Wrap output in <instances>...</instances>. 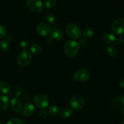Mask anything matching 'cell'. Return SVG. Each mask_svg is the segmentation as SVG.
<instances>
[{"mask_svg":"<svg viewBox=\"0 0 124 124\" xmlns=\"http://www.w3.org/2000/svg\"><path fill=\"white\" fill-rule=\"evenodd\" d=\"M48 111L52 116H56L59 112V108L55 105H52L48 107Z\"/></svg>","mask_w":124,"mask_h":124,"instance_id":"cell-22","label":"cell"},{"mask_svg":"<svg viewBox=\"0 0 124 124\" xmlns=\"http://www.w3.org/2000/svg\"><path fill=\"white\" fill-rule=\"evenodd\" d=\"M34 110L35 106L33 104L30 102H27L22 108V114L25 117H29L33 113Z\"/></svg>","mask_w":124,"mask_h":124,"instance_id":"cell-10","label":"cell"},{"mask_svg":"<svg viewBox=\"0 0 124 124\" xmlns=\"http://www.w3.org/2000/svg\"><path fill=\"white\" fill-rule=\"evenodd\" d=\"M9 42L6 39L0 41V50L3 52H7L9 50Z\"/></svg>","mask_w":124,"mask_h":124,"instance_id":"cell-21","label":"cell"},{"mask_svg":"<svg viewBox=\"0 0 124 124\" xmlns=\"http://www.w3.org/2000/svg\"><path fill=\"white\" fill-rule=\"evenodd\" d=\"M34 104L40 109H44L48 107L49 99L47 96L42 94H37L33 99Z\"/></svg>","mask_w":124,"mask_h":124,"instance_id":"cell-5","label":"cell"},{"mask_svg":"<svg viewBox=\"0 0 124 124\" xmlns=\"http://www.w3.org/2000/svg\"><path fill=\"white\" fill-rule=\"evenodd\" d=\"M90 76L89 71L87 69H81L76 71L73 75V78L75 81L79 82H84L88 81Z\"/></svg>","mask_w":124,"mask_h":124,"instance_id":"cell-7","label":"cell"},{"mask_svg":"<svg viewBox=\"0 0 124 124\" xmlns=\"http://www.w3.org/2000/svg\"><path fill=\"white\" fill-rule=\"evenodd\" d=\"M70 106L73 110H79L83 108L85 104L84 98L81 94H75L70 99Z\"/></svg>","mask_w":124,"mask_h":124,"instance_id":"cell-3","label":"cell"},{"mask_svg":"<svg viewBox=\"0 0 124 124\" xmlns=\"http://www.w3.org/2000/svg\"><path fill=\"white\" fill-rule=\"evenodd\" d=\"M10 107L15 112H19L23 108L22 102L18 98H13L10 101Z\"/></svg>","mask_w":124,"mask_h":124,"instance_id":"cell-11","label":"cell"},{"mask_svg":"<svg viewBox=\"0 0 124 124\" xmlns=\"http://www.w3.org/2000/svg\"><path fill=\"white\" fill-rule=\"evenodd\" d=\"M31 54L28 51H23L21 52L17 58V63L21 67H25L29 65L31 61Z\"/></svg>","mask_w":124,"mask_h":124,"instance_id":"cell-4","label":"cell"},{"mask_svg":"<svg viewBox=\"0 0 124 124\" xmlns=\"http://www.w3.org/2000/svg\"><path fill=\"white\" fill-rule=\"evenodd\" d=\"M122 111H122V112H123V115H124V109L123 110H122Z\"/></svg>","mask_w":124,"mask_h":124,"instance_id":"cell-33","label":"cell"},{"mask_svg":"<svg viewBox=\"0 0 124 124\" xmlns=\"http://www.w3.org/2000/svg\"><path fill=\"white\" fill-rule=\"evenodd\" d=\"M6 124H25V122L19 118H11L8 120Z\"/></svg>","mask_w":124,"mask_h":124,"instance_id":"cell-23","label":"cell"},{"mask_svg":"<svg viewBox=\"0 0 124 124\" xmlns=\"http://www.w3.org/2000/svg\"><path fill=\"white\" fill-rule=\"evenodd\" d=\"M23 93V89L21 87H16L15 88L14 94L16 97H19Z\"/></svg>","mask_w":124,"mask_h":124,"instance_id":"cell-27","label":"cell"},{"mask_svg":"<svg viewBox=\"0 0 124 124\" xmlns=\"http://www.w3.org/2000/svg\"><path fill=\"white\" fill-rule=\"evenodd\" d=\"M124 124V122H122V124Z\"/></svg>","mask_w":124,"mask_h":124,"instance_id":"cell-34","label":"cell"},{"mask_svg":"<svg viewBox=\"0 0 124 124\" xmlns=\"http://www.w3.org/2000/svg\"><path fill=\"white\" fill-rule=\"evenodd\" d=\"M107 52L110 56L115 57L118 54L119 51L115 46H108L107 48Z\"/></svg>","mask_w":124,"mask_h":124,"instance_id":"cell-20","label":"cell"},{"mask_svg":"<svg viewBox=\"0 0 124 124\" xmlns=\"http://www.w3.org/2000/svg\"><path fill=\"white\" fill-rule=\"evenodd\" d=\"M113 106L118 110H123L124 109V96H121L116 98L113 102Z\"/></svg>","mask_w":124,"mask_h":124,"instance_id":"cell-12","label":"cell"},{"mask_svg":"<svg viewBox=\"0 0 124 124\" xmlns=\"http://www.w3.org/2000/svg\"><path fill=\"white\" fill-rule=\"evenodd\" d=\"M19 46H20V48L22 50L25 51V50L27 49L28 47H29V42L25 41V40H23V41H21Z\"/></svg>","mask_w":124,"mask_h":124,"instance_id":"cell-28","label":"cell"},{"mask_svg":"<svg viewBox=\"0 0 124 124\" xmlns=\"http://www.w3.org/2000/svg\"><path fill=\"white\" fill-rule=\"evenodd\" d=\"M39 115L42 118H46L48 116V113H47V111L45 110H42L39 113Z\"/></svg>","mask_w":124,"mask_h":124,"instance_id":"cell-30","label":"cell"},{"mask_svg":"<svg viewBox=\"0 0 124 124\" xmlns=\"http://www.w3.org/2000/svg\"><path fill=\"white\" fill-rule=\"evenodd\" d=\"M119 85L121 88H124V79H122L119 81Z\"/></svg>","mask_w":124,"mask_h":124,"instance_id":"cell-31","label":"cell"},{"mask_svg":"<svg viewBox=\"0 0 124 124\" xmlns=\"http://www.w3.org/2000/svg\"><path fill=\"white\" fill-rule=\"evenodd\" d=\"M0 124H4V123L2 122H1V121H0Z\"/></svg>","mask_w":124,"mask_h":124,"instance_id":"cell-32","label":"cell"},{"mask_svg":"<svg viewBox=\"0 0 124 124\" xmlns=\"http://www.w3.org/2000/svg\"><path fill=\"white\" fill-rule=\"evenodd\" d=\"M65 31L67 35L71 39H78L81 37L82 35L81 29L77 24L75 23L69 24L66 27Z\"/></svg>","mask_w":124,"mask_h":124,"instance_id":"cell-2","label":"cell"},{"mask_svg":"<svg viewBox=\"0 0 124 124\" xmlns=\"http://www.w3.org/2000/svg\"><path fill=\"white\" fill-rule=\"evenodd\" d=\"M11 87L9 84L6 81L0 82V91L4 94H7L10 92Z\"/></svg>","mask_w":124,"mask_h":124,"instance_id":"cell-16","label":"cell"},{"mask_svg":"<svg viewBox=\"0 0 124 124\" xmlns=\"http://www.w3.org/2000/svg\"><path fill=\"white\" fill-rule=\"evenodd\" d=\"M111 29L115 34L122 35L124 33V18H119L113 23Z\"/></svg>","mask_w":124,"mask_h":124,"instance_id":"cell-8","label":"cell"},{"mask_svg":"<svg viewBox=\"0 0 124 124\" xmlns=\"http://www.w3.org/2000/svg\"><path fill=\"white\" fill-rule=\"evenodd\" d=\"M95 29L93 27H87L83 31V36L85 38H90L92 37L93 35L95 34Z\"/></svg>","mask_w":124,"mask_h":124,"instance_id":"cell-18","label":"cell"},{"mask_svg":"<svg viewBox=\"0 0 124 124\" xmlns=\"http://www.w3.org/2000/svg\"><path fill=\"white\" fill-rule=\"evenodd\" d=\"M30 51L34 54H39L42 52V48L38 44H33L30 47Z\"/></svg>","mask_w":124,"mask_h":124,"instance_id":"cell-19","label":"cell"},{"mask_svg":"<svg viewBox=\"0 0 124 124\" xmlns=\"http://www.w3.org/2000/svg\"><path fill=\"white\" fill-rule=\"evenodd\" d=\"M115 42L117 44H122L124 43V35H121L120 37H119L118 38L116 39H115Z\"/></svg>","mask_w":124,"mask_h":124,"instance_id":"cell-29","label":"cell"},{"mask_svg":"<svg viewBox=\"0 0 124 124\" xmlns=\"http://www.w3.org/2000/svg\"><path fill=\"white\" fill-rule=\"evenodd\" d=\"M36 31L41 36H47L52 32V27L47 23H41L36 26Z\"/></svg>","mask_w":124,"mask_h":124,"instance_id":"cell-9","label":"cell"},{"mask_svg":"<svg viewBox=\"0 0 124 124\" xmlns=\"http://www.w3.org/2000/svg\"><path fill=\"white\" fill-rule=\"evenodd\" d=\"M9 103L8 97L4 95H0V111H3L7 108Z\"/></svg>","mask_w":124,"mask_h":124,"instance_id":"cell-13","label":"cell"},{"mask_svg":"<svg viewBox=\"0 0 124 124\" xmlns=\"http://www.w3.org/2000/svg\"><path fill=\"white\" fill-rule=\"evenodd\" d=\"M7 34V29L2 24H0V39L4 38Z\"/></svg>","mask_w":124,"mask_h":124,"instance_id":"cell-26","label":"cell"},{"mask_svg":"<svg viewBox=\"0 0 124 124\" xmlns=\"http://www.w3.org/2000/svg\"><path fill=\"white\" fill-rule=\"evenodd\" d=\"M27 6L33 13H39L44 8L43 2L39 0H29L27 2Z\"/></svg>","mask_w":124,"mask_h":124,"instance_id":"cell-6","label":"cell"},{"mask_svg":"<svg viewBox=\"0 0 124 124\" xmlns=\"http://www.w3.org/2000/svg\"><path fill=\"white\" fill-rule=\"evenodd\" d=\"M73 114L72 110L70 108H64L60 111L59 113V116L62 118H68V117H70L71 115Z\"/></svg>","mask_w":124,"mask_h":124,"instance_id":"cell-17","label":"cell"},{"mask_svg":"<svg viewBox=\"0 0 124 124\" xmlns=\"http://www.w3.org/2000/svg\"><path fill=\"white\" fill-rule=\"evenodd\" d=\"M56 1L55 0H46L45 1V6L46 8H53L56 5Z\"/></svg>","mask_w":124,"mask_h":124,"instance_id":"cell-25","label":"cell"},{"mask_svg":"<svg viewBox=\"0 0 124 124\" xmlns=\"http://www.w3.org/2000/svg\"><path fill=\"white\" fill-rule=\"evenodd\" d=\"M102 39L103 42H104L105 43H111V42H113L115 41L116 36L112 33L107 32L104 34L102 38Z\"/></svg>","mask_w":124,"mask_h":124,"instance_id":"cell-14","label":"cell"},{"mask_svg":"<svg viewBox=\"0 0 124 124\" xmlns=\"http://www.w3.org/2000/svg\"><path fill=\"white\" fill-rule=\"evenodd\" d=\"M46 19L47 23L50 24H53L55 21V16L52 13H48L46 15Z\"/></svg>","mask_w":124,"mask_h":124,"instance_id":"cell-24","label":"cell"},{"mask_svg":"<svg viewBox=\"0 0 124 124\" xmlns=\"http://www.w3.org/2000/svg\"><path fill=\"white\" fill-rule=\"evenodd\" d=\"M51 34H52V37L56 41H61L62 39L64 36L62 31L58 29H53L51 32Z\"/></svg>","mask_w":124,"mask_h":124,"instance_id":"cell-15","label":"cell"},{"mask_svg":"<svg viewBox=\"0 0 124 124\" xmlns=\"http://www.w3.org/2000/svg\"><path fill=\"white\" fill-rule=\"evenodd\" d=\"M81 48V44L78 41L70 40L65 42L64 46V52L69 58L75 56L77 54Z\"/></svg>","mask_w":124,"mask_h":124,"instance_id":"cell-1","label":"cell"}]
</instances>
